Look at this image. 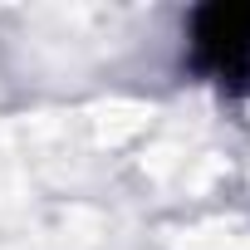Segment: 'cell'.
<instances>
[{"instance_id":"6da1fadb","label":"cell","mask_w":250,"mask_h":250,"mask_svg":"<svg viewBox=\"0 0 250 250\" xmlns=\"http://www.w3.org/2000/svg\"><path fill=\"white\" fill-rule=\"evenodd\" d=\"M187 69L226 98H250V0H206L182 25Z\"/></svg>"}]
</instances>
